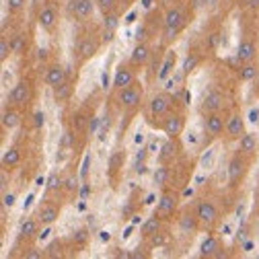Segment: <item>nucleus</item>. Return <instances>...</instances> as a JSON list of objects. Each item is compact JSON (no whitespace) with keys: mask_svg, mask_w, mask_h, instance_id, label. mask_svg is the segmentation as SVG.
<instances>
[{"mask_svg":"<svg viewBox=\"0 0 259 259\" xmlns=\"http://www.w3.org/2000/svg\"><path fill=\"white\" fill-rule=\"evenodd\" d=\"M196 15V9L191 7L189 0L185 3H179V5H173L165 11L163 15V31H160V44L165 48H169L183 31L185 27L191 23V17Z\"/></svg>","mask_w":259,"mask_h":259,"instance_id":"1","label":"nucleus"},{"mask_svg":"<svg viewBox=\"0 0 259 259\" xmlns=\"http://www.w3.org/2000/svg\"><path fill=\"white\" fill-rule=\"evenodd\" d=\"M113 101L121 111H125L127 115H134L144 105V84L136 80L134 84L113 91Z\"/></svg>","mask_w":259,"mask_h":259,"instance_id":"2","label":"nucleus"},{"mask_svg":"<svg viewBox=\"0 0 259 259\" xmlns=\"http://www.w3.org/2000/svg\"><path fill=\"white\" fill-rule=\"evenodd\" d=\"M103 35L101 31H87L84 35H80L76 48H74V66L80 68L82 64H87L89 60H93L99 54L101 46H103Z\"/></svg>","mask_w":259,"mask_h":259,"instance_id":"3","label":"nucleus"},{"mask_svg":"<svg viewBox=\"0 0 259 259\" xmlns=\"http://www.w3.org/2000/svg\"><path fill=\"white\" fill-rule=\"evenodd\" d=\"M253 163V158L243 154L241 150H235L229 158V165H226V181H229L231 189L241 187V183L245 181V177L249 175V167Z\"/></svg>","mask_w":259,"mask_h":259,"instance_id":"4","label":"nucleus"},{"mask_svg":"<svg viewBox=\"0 0 259 259\" xmlns=\"http://www.w3.org/2000/svg\"><path fill=\"white\" fill-rule=\"evenodd\" d=\"M171 109H173V97L169 93H156L146 103V117L152 125H156L167 113H171Z\"/></svg>","mask_w":259,"mask_h":259,"instance_id":"5","label":"nucleus"},{"mask_svg":"<svg viewBox=\"0 0 259 259\" xmlns=\"http://www.w3.org/2000/svg\"><path fill=\"white\" fill-rule=\"evenodd\" d=\"M179 202H181V196H179V191L175 187H163V193H160V198H158L154 214L160 216L163 220H171L177 214Z\"/></svg>","mask_w":259,"mask_h":259,"instance_id":"6","label":"nucleus"},{"mask_svg":"<svg viewBox=\"0 0 259 259\" xmlns=\"http://www.w3.org/2000/svg\"><path fill=\"white\" fill-rule=\"evenodd\" d=\"M97 11V0H68L66 3V17L76 23L93 21Z\"/></svg>","mask_w":259,"mask_h":259,"instance_id":"7","label":"nucleus"},{"mask_svg":"<svg viewBox=\"0 0 259 259\" xmlns=\"http://www.w3.org/2000/svg\"><path fill=\"white\" fill-rule=\"evenodd\" d=\"M185 123H187V117H185V111H171L167 113L163 119H160L156 123V127L163 132L165 136L169 138H179L183 134V130H185Z\"/></svg>","mask_w":259,"mask_h":259,"instance_id":"8","label":"nucleus"},{"mask_svg":"<svg viewBox=\"0 0 259 259\" xmlns=\"http://www.w3.org/2000/svg\"><path fill=\"white\" fill-rule=\"evenodd\" d=\"M193 212H196L202 229H214V226L218 224L220 220V212H218V206L212 202V200H200L196 204V208H193Z\"/></svg>","mask_w":259,"mask_h":259,"instance_id":"9","label":"nucleus"},{"mask_svg":"<svg viewBox=\"0 0 259 259\" xmlns=\"http://www.w3.org/2000/svg\"><path fill=\"white\" fill-rule=\"evenodd\" d=\"M235 56H237V60L241 64L257 60V56H259V37L255 33H245L241 37L239 46H237V54Z\"/></svg>","mask_w":259,"mask_h":259,"instance_id":"10","label":"nucleus"},{"mask_svg":"<svg viewBox=\"0 0 259 259\" xmlns=\"http://www.w3.org/2000/svg\"><path fill=\"white\" fill-rule=\"evenodd\" d=\"M35 21H37V27H39L41 31H46V33H54L56 27H58V21H60V11H58V7H56L54 3L44 5V7L37 11Z\"/></svg>","mask_w":259,"mask_h":259,"instance_id":"11","label":"nucleus"},{"mask_svg":"<svg viewBox=\"0 0 259 259\" xmlns=\"http://www.w3.org/2000/svg\"><path fill=\"white\" fill-rule=\"evenodd\" d=\"M31 99H33V87H31V82H29L27 78H23V80H19V82L11 89L7 101H9V105L25 107V105H29Z\"/></svg>","mask_w":259,"mask_h":259,"instance_id":"12","label":"nucleus"},{"mask_svg":"<svg viewBox=\"0 0 259 259\" xmlns=\"http://www.w3.org/2000/svg\"><path fill=\"white\" fill-rule=\"evenodd\" d=\"M226 105V95L220 89H210L204 97H202V103H200V113L208 115V113H216L222 111Z\"/></svg>","mask_w":259,"mask_h":259,"instance_id":"13","label":"nucleus"},{"mask_svg":"<svg viewBox=\"0 0 259 259\" xmlns=\"http://www.w3.org/2000/svg\"><path fill=\"white\" fill-rule=\"evenodd\" d=\"M247 132V123L241 111H233L226 119V130H224V140L226 142H239V138Z\"/></svg>","mask_w":259,"mask_h":259,"instance_id":"14","label":"nucleus"},{"mask_svg":"<svg viewBox=\"0 0 259 259\" xmlns=\"http://www.w3.org/2000/svg\"><path fill=\"white\" fill-rule=\"evenodd\" d=\"M152 54H154V50H152L150 41H136L134 50L130 52L127 62L132 64V66H134L136 70H142V68H146V66H148V62H150Z\"/></svg>","mask_w":259,"mask_h":259,"instance_id":"15","label":"nucleus"},{"mask_svg":"<svg viewBox=\"0 0 259 259\" xmlns=\"http://www.w3.org/2000/svg\"><path fill=\"white\" fill-rule=\"evenodd\" d=\"M60 214H62V204L56 202V200H44L37 206V212H35V216L41 222V226H52L54 222H58Z\"/></svg>","mask_w":259,"mask_h":259,"instance_id":"16","label":"nucleus"},{"mask_svg":"<svg viewBox=\"0 0 259 259\" xmlns=\"http://www.w3.org/2000/svg\"><path fill=\"white\" fill-rule=\"evenodd\" d=\"M226 119H229V115H224L222 111L204 115V130H206V134L210 136V140H216V138H222L224 136Z\"/></svg>","mask_w":259,"mask_h":259,"instance_id":"17","label":"nucleus"},{"mask_svg":"<svg viewBox=\"0 0 259 259\" xmlns=\"http://www.w3.org/2000/svg\"><path fill=\"white\" fill-rule=\"evenodd\" d=\"M138 80V70L132 66L130 62H121L119 66L115 68V74H113V91L117 89H123V87H130Z\"/></svg>","mask_w":259,"mask_h":259,"instance_id":"18","label":"nucleus"},{"mask_svg":"<svg viewBox=\"0 0 259 259\" xmlns=\"http://www.w3.org/2000/svg\"><path fill=\"white\" fill-rule=\"evenodd\" d=\"M224 255V243L218 235H208L202 245H200V257H208V259H214V257H222Z\"/></svg>","mask_w":259,"mask_h":259,"instance_id":"19","label":"nucleus"},{"mask_svg":"<svg viewBox=\"0 0 259 259\" xmlns=\"http://www.w3.org/2000/svg\"><path fill=\"white\" fill-rule=\"evenodd\" d=\"M181 152V146H179V138H169L163 142L160 146V152H158V165H173L177 156Z\"/></svg>","mask_w":259,"mask_h":259,"instance_id":"20","label":"nucleus"},{"mask_svg":"<svg viewBox=\"0 0 259 259\" xmlns=\"http://www.w3.org/2000/svg\"><path fill=\"white\" fill-rule=\"evenodd\" d=\"M237 144H239L237 150H241L243 154L255 158V156H257V150H259V134H255V132H245V134L239 138Z\"/></svg>","mask_w":259,"mask_h":259,"instance_id":"21","label":"nucleus"},{"mask_svg":"<svg viewBox=\"0 0 259 259\" xmlns=\"http://www.w3.org/2000/svg\"><path fill=\"white\" fill-rule=\"evenodd\" d=\"M68 78V74H66V70H64V66L62 64H58V62H54V64H50V66L46 68V72H44V82L48 84V87H58L60 82H64Z\"/></svg>","mask_w":259,"mask_h":259,"instance_id":"22","label":"nucleus"},{"mask_svg":"<svg viewBox=\"0 0 259 259\" xmlns=\"http://www.w3.org/2000/svg\"><path fill=\"white\" fill-rule=\"evenodd\" d=\"M165 222H167V220H163V218L156 216V214H152L150 218H146V220L142 222V226H140V235H142V239L148 241L150 237H154L156 233H160V231L165 229Z\"/></svg>","mask_w":259,"mask_h":259,"instance_id":"23","label":"nucleus"},{"mask_svg":"<svg viewBox=\"0 0 259 259\" xmlns=\"http://www.w3.org/2000/svg\"><path fill=\"white\" fill-rule=\"evenodd\" d=\"M52 95H54V101H56V103L66 105V103L72 99V95H74V80L66 78L64 82H60L58 87L52 89Z\"/></svg>","mask_w":259,"mask_h":259,"instance_id":"24","label":"nucleus"},{"mask_svg":"<svg viewBox=\"0 0 259 259\" xmlns=\"http://www.w3.org/2000/svg\"><path fill=\"white\" fill-rule=\"evenodd\" d=\"M41 229V222L37 220V216H25L19 224V237L21 239H33Z\"/></svg>","mask_w":259,"mask_h":259,"instance_id":"25","label":"nucleus"},{"mask_svg":"<svg viewBox=\"0 0 259 259\" xmlns=\"http://www.w3.org/2000/svg\"><path fill=\"white\" fill-rule=\"evenodd\" d=\"M177 222H179V229L183 233H198L202 229V224H200V220H198V216H196V212H193V210L183 212L177 218Z\"/></svg>","mask_w":259,"mask_h":259,"instance_id":"26","label":"nucleus"},{"mask_svg":"<svg viewBox=\"0 0 259 259\" xmlns=\"http://www.w3.org/2000/svg\"><path fill=\"white\" fill-rule=\"evenodd\" d=\"M21 119H23V115H21V107H15V105H9L5 111H3V119H0V123H3V127L5 130H15L17 125H21Z\"/></svg>","mask_w":259,"mask_h":259,"instance_id":"27","label":"nucleus"},{"mask_svg":"<svg viewBox=\"0 0 259 259\" xmlns=\"http://www.w3.org/2000/svg\"><path fill=\"white\" fill-rule=\"evenodd\" d=\"M259 74V62L253 60V62H245L237 68V78L239 82H253Z\"/></svg>","mask_w":259,"mask_h":259,"instance_id":"28","label":"nucleus"},{"mask_svg":"<svg viewBox=\"0 0 259 259\" xmlns=\"http://www.w3.org/2000/svg\"><path fill=\"white\" fill-rule=\"evenodd\" d=\"M200 64H202V54H200L196 48H191V50L187 52L183 64H181V74H183V76H189L193 70L200 66Z\"/></svg>","mask_w":259,"mask_h":259,"instance_id":"29","label":"nucleus"},{"mask_svg":"<svg viewBox=\"0 0 259 259\" xmlns=\"http://www.w3.org/2000/svg\"><path fill=\"white\" fill-rule=\"evenodd\" d=\"M175 64H177V54L173 52V50H169L167 54H165V58H163V64H160V70H158V82H163V80H167L171 74H173V70H175Z\"/></svg>","mask_w":259,"mask_h":259,"instance_id":"30","label":"nucleus"},{"mask_svg":"<svg viewBox=\"0 0 259 259\" xmlns=\"http://www.w3.org/2000/svg\"><path fill=\"white\" fill-rule=\"evenodd\" d=\"M21 160H23V150L19 146H11L3 154V169H7V171L15 169V167L21 165Z\"/></svg>","mask_w":259,"mask_h":259,"instance_id":"31","label":"nucleus"},{"mask_svg":"<svg viewBox=\"0 0 259 259\" xmlns=\"http://www.w3.org/2000/svg\"><path fill=\"white\" fill-rule=\"evenodd\" d=\"M123 163H125V150H121V148L113 150L109 156V163H107V167H109L107 173H109L111 181H115V173H119L123 169Z\"/></svg>","mask_w":259,"mask_h":259,"instance_id":"32","label":"nucleus"},{"mask_svg":"<svg viewBox=\"0 0 259 259\" xmlns=\"http://www.w3.org/2000/svg\"><path fill=\"white\" fill-rule=\"evenodd\" d=\"M152 179H154V185L167 187L169 185V179H171V165H158L156 171H154V175H152Z\"/></svg>","mask_w":259,"mask_h":259,"instance_id":"33","label":"nucleus"},{"mask_svg":"<svg viewBox=\"0 0 259 259\" xmlns=\"http://www.w3.org/2000/svg\"><path fill=\"white\" fill-rule=\"evenodd\" d=\"M89 239H91L89 229H78V231H74V233H72L70 243L74 245V249H84V247H87V243H89Z\"/></svg>","mask_w":259,"mask_h":259,"instance_id":"34","label":"nucleus"},{"mask_svg":"<svg viewBox=\"0 0 259 259\" xmlns=\"http://www.w3.org/2000/svg\"><path fill=\"white\" fill-rule=\"evenodd\" d=\"M11 46H13V54H23L27 50V33L19 31V33L11 35Z\"/></svg>","mask_w":259,"mask_h":259,"instance_id":"35","label":"nucleus"},{"mask_svg":"<svg viewBox=\"0 0 259 259\" xmlns=\"http://www.w3.org/2000/svg\"><path fill=\"white\" fill-rule=\"evenodd\" d=\"M97 11L103 17L109 13H115V11H119V0H97Z\"/></svg>","mask_w":259,"mask_h":259,"instance_id":"36","label":"nucleus"},{"mask_svg":"<svg viewBox=\"0 0 259 259\" xmlns=\"http://www.w3.org/2000/svg\"><path fill=\"white\" fill-rule=\"evenodd\" d=\"M13 54V46H11V37L3 35L0 37V64H7V60Z\"/></svg>","mask_w":259,"mask_h":259,"instance_id":"37","label":"nucleus"},{"mask_svg":"<svg viewBox=\"0 0 259 259\" xmlns=\"http://www.w3.org/2000/svg\"><path fill=\"white\" fill-rule=\"evenodd\" d=\"M169 239H171V235H169V231H160V233H156L154 237H150L148 239V247L150 249H154V247H165L167 243H169Z\"/></svg>","mask_w":259,"mask_h":259,"instance_id":"38","label":"nucleus"},{"mask_svg":"<svg viewBox=\"0 0 259 259\" xmlns=\"http://www.w3.org/2000/svg\"><path fill=\"white\" fill-rule=\"evenodd\" d=\"M58 189H64V177L58 175V173H52L50 179H48V185H46V191L52 193V191H58Z\"/></svg>","mask_w":259,"mask_h":259,"instance_id":"39","label":"nucleus"},{"mask_svg":"<svg viewBox=\"0 0 259 259\" xmlns=\"http://www.w3.org/2000/svg\"><path fill=\"white\" fill-rule=\"evenodd\" d=\"M27 7V0H7V11L9 15H19Z\"/></svg>","mask_w":259,"mask_h":259,"instance_id":"40","label":"nucleus"},{"mask_svg":"<svg viewBox=\"0 0 259 259\" xmlns=\"http://www.w3.org/2000/svg\"><path fill=\"white\" fill-rule=\"evenodd\" d=\"M64 191L70 193V196L78 191V177L76 175H68L66 179H64Z\"/></svg>","mask_w":259,"mask_h":259,"instance_id":"41","label":"nucleus"},{"mask_svg":"<svg viewBox=\"0 0 259 259\" xmlns=\"http://www.w3.org/2000/svg\"><path fill=\"white\" fill-rule=\"evenodd\" d=\"M218 44H220V31H214V33L206 35V39H204V48L206 50H216Z\"/></svg>","mask_w":259,"mask_h":259,"instance_id":"42","label":"nucleus"},{"mask_svg":"<svg viewBox=\"0 0 259 259\" xmlns=\"http://www.w3.org/2000/svg\"><path fill=\"white\" fill-rule=\"evenodd\" d=\"M25 259H41L46 257V249H39V247H27L25 253H23Z\"/></svg>","mask_w":259,"mask_h":259,"instance_id":"43","label":"nucleus"},{"mask_svg":"<svg viewBox=\"0 0 259 259\" xmlns=\"http://www.w3.org/2000/svg\"><path fill=\"white\" fill-rule=\"evenodd\" d=\"M31 119H33V127H35V130H39V127L44 125V121H46V115H44V111H39V109H37Z\"/></svg>","mask_w":259,"mask_h":259,"instance_id":"44","label":"nucleus"},{"mask_svg":"<svg viewBox=\"0 0 259 259\" xmlns=\"http://www.w3.org/2000/svg\"><path fill=\"white\" fill-rule=\"evenodd\" d=\"M249 119H251L253 123H259V109H251V113H249Z\"/></svg>","mask_w":259,"mask_h":259,"instance_id":"45","label":"nucleus"},{"mask_svg":"<svg viewBox=\"0 0 259 259\" xmlns=\"http://www.w3.org/2000/svg\"><path fill=\"white\" fill-rule=\"evenodd\" d=\"M48 3H50V0H31V5H33V7L37 9V11H39V9L44 7V5H48Z\"/></svg>","mask_w":259,"mask_h":259,"instance_id":"46","label":"nucleus"},{"mask_svg":"<svg viewBox=\"0 0 259 259\" xmlns=\"http://www.w3.org/2000/svg\"><path fill=\"white\" fill-rule=\"evenodd\" d=\"M253 95H255L257 99H259V74H257V78L253 80Z\"/></svg>","mask_w":259,"mask_h":259,"instance_id":"47","label":"nucleus"},{"mask_svg":"<svg viewBox=\"0 0 259 259\" xmlns=\"http://www.w3.org/2000/svg\"><path fill=\"white\" fill-rule=\"evenodd\" d=\"M224 3H226V5H229V7H235V5H241V3H243V0H224Z\"/></svg>","mask_w":259,"mask_h":259,"instance_id":"48","label":"nucleus"},{"mask_svg":"<svg viewBox=\"0 0 259 259\" xmlns=\"http://www.w3.org/2000/svg\"><path fill=\"white\" fill-rule=\"evenodd\" d=\"M257 259H259V253H257Z\"/></svg>","mask_w":259,"mask_h":259,"instance_id":"49","label":"nucleus"}]
</instances>
